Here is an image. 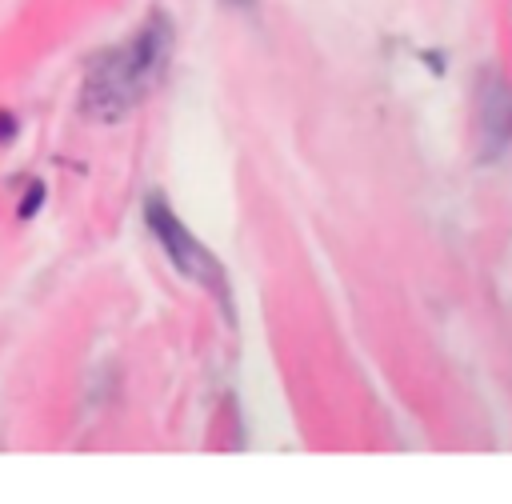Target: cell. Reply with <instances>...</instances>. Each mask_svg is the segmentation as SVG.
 Returning <instances> with one entry per match:
<instances>
[{"label": "cell", "mask_w": 512, "mask_h": 504, "mask_svg": "<svg viewBox=\"0 0 512 504\" xmlns=\"http://www.w3.org/2000/svg\"><path fill=\"white\" fill-rule=\"evenodd\" d=\"M164 52H168V24H164L160 16H152L124 48L108 52V56L92 68L88 88H84L88 112L100 116V120L124 116V112L152 88V80L160 76Z\"/></svg>", "instance_id": "1"}, {"label": "cell", "mask_w": 512, "mask_h": 504, "mask_svg": "<svg viewBox=\"0 0 512 504\" xmlns=\"http://www.w3.org/2000/svg\"><path fill=\"white\" fill-rule=\"evenodd\" d=\"M144 220H148V228H152V236L164 244V252H168V260L188 276V280H196V284H204V288H212L224 304H228V280H224V268L216 264V256L172 216V208L164 204V196H152L148 204H144Z\"/></svg>", "instance_id": "2"}, {"label": "cell", "mask_w": 512, "mask_h": 504, "mask_svg": "<svg viewBox=\"0 0 512 504\" xmlns=\"http://www.w3.org/2000/svg\"><path fill=\"white\" fill-rule=\"evenodd\" d=\"M8 136H16V116H12V112H4V108H0V144H4V140H8Z\"/></svg>", "instance_id": "3"}]
</instances>
